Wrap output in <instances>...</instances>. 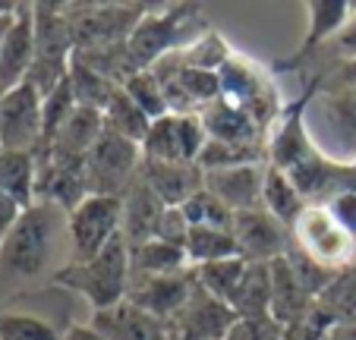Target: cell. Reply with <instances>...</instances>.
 <instances>
[{
    "instance_id": "4316f807",
    "label": "cell",
    "mask_w": 356,
    "mask_h": 340,
    "mask_svg": "<svg viewBox=\"0 0 356 340\" xmlns=\"http://www.w3.org/2000/svg\"><path fill=\"white\" fill-rule=\"evenodd\" d=\"M306 205H309V202L300 195V189L293 186V180H290L284 170L265 164V186H262V208L265 211L275 214L284 227H293L296 218L306 211Z\"/></svg>"
},
{
    "instance_id": "603a6c76",
    "label": "cell",
    "mask_w": 356,
    "mask_h": 340,
    "mask_svg": "<svg viewBox=\"0 0 356 340\" xmlns=\"http://www.w3.org/2000/svg\"><path fill=\"white\" fill-rule=\"evenodd\" d=\"M164 208L168 205L136 177L133 186L123 193V236H127L129 246L155 240V230H158V220H161Z\"/></svg>"
},
{
    "instance_id": "8fae6325",
    "label": "cell",
    "mask_w": 356,
    "mask_h": 340,
    "mask_svg": "<svg viewBox=\"0 0 356 340\" xmlns=\"http://www.w3.org/2000/svg\"><path fill=\"white\" fill-rule=\"evenodd\" d=\"M139 164H142V148L136 145V142H127L104 129L98 145H95L86 158L88 193L123 199V193H127V189L133 186V180L139 177Z\"/></svg>"
},
{
    "instance_id": "f1b7e54d",
    "label": "cell",
    "mask_w": 356,
    "mask_h": 340,
    "mask_svg": "<svg viewBox=\"0 0 356 340\" xmlns=\"http://www.w3.org/2000/svg\"><path fill=\"white\" fill-rule=\"evenodd\" d=\"M193 268L180 246H170L164 240H145L139 246H129V271L136 277H155V274H177Z\"/></svg>"
},
{
    "instance_id": "4dcf8cb0",
    "label": "cell",
    "mask_w": 356,
    "mask_h": 340,
    "mask_svg": "<svg viewBox=\"0 0 356 340\" xmlns=\"http://www.w3.org/2000/svg\"><path fill=\"white\" fill-rule=\"evenodd\" d=\"M67 79H70V88H73V95H76V104L92 107V111H104L108 101L114 98V92L120 88L114 79H108L104 73L92 70L88 63L76 60V57H73V63H70Z\"/></svg>"
},
{
    "instance_id": "3957f363",
    "label": "cell",
    "mask_w": 356,
    "mask_h": 340,
    "mask_svg": "<svg viewBox=\"0 0 356 340\" xmlns=\"http://www.w3.org/2000/svg\"><path fill=\"white\" fill-rule=\"evenodd\" d=\"M218 101L234 111L246 113L249 120L256 123L265 136L271 133V127L277 123V117L284 113V101L277 92V82L268 70L259 60L246 57V54H236L218 73Z\"/></svg>"
},
{
    "instance_id": "ac0fdd59",
    "label": "cell",
    "mask_w": 356,
    "mask_h": 340,
    "mask_svg": "<svg viewBox=\"0 0 356 340\" xmlns=\"http://www.w3.org/2000/svg\"><path fill=\"white\" fill-rule=\"evenodd\" d=\"M35 67V3H16L13 26L0 47V86L16 88Z\"/></svg>"
},
{
    "instance_id": "52a82bcc",
    "label": "cell",
    "mask_w": 356,
    "mask_h": 340,
    "mask_svg": "<svg viewBox=\"0 0 356 340\" xmlns=\"http://www.w3.org/2000/svg\"><path fill=\"white\" fill-rule=\"evenodd\" d=\"M148 10V3H67L76 51L123 47Z\"/></svg>"
},
{
    "instance_id": "7dc6e473",
    "label": "cell",
    "mask_w": 356,
    "mask_h": 340,
    "mask_svg": "<svg viewBox=\"0 0 356 340\" xmlns=\"http://www.w3.org/2000/svg\"><path fill=\"white\" fill-rule=\"evenodd\" d=\"M10 10H16V3H10V0H0V16L10 13Z\"/></svg>"
},
{
    "instance_id": "d590c367",
    "label": "cell",
    "mask_w": 356,
    "mask_h": 340,
    "mask_svg": "<svg viewBox=\"0 0 356 340\" xmlns=\"http://www.w3.org/2000/svg\"><path fill=\"white\" fill-rule=\"evenodd\" d=\"M246 265H249V259L234 255V259H227V261H215V265L195 268V274H199L202 287L230 306V296H234V290L240 287V277H243V271H246Z\"/></svg>"
},
{
    "instance_id": "d6a6232c",
    "label": "cell",
    "mask_w": 356,
    "mask_h": 340,
    "mask_svg": "<svg viewBox=\"0 0 356 340\" xmlns=\"http://www.w3.org/2000/svg\"><path fill=\"white\" fill-rule=\"evenodd\" d=\"M0 340H63V331L35 312L0 306Z\"/></svg>"
},
{
    "instance_id": "ffe728a7",
    "label": "cell",
    "mask_w": 356,
    "mask_h": 340,
    "mask_svg": "<svg viewBox=\"0 0 356 340\" xmlns=\"http://www.w3.org/2000/svg\"><path fill=\"white\" fill-rule=\"evenodd\" d=\"M139 180L168 208H183L205 186V174H202L199 164H170V161H148V158H142L139 164Z\"/></svg>"
},
{
    "instance_id": "ee69618b",
    "label": "cell",
    "mask_w": 356,
    "mask_h": 340,
    "mask_svg": "<svg viewBox=\"0 0 356 340\" xmlns=\"http://www.w3.org/2000/svg\"><path fill=\"white\" fill-rule=\"evenodd\" d=\"M63 340H101V334L92 325H70L63 331Z\"/></svg>"
},
{
    "instance_id": "d4e9b609",
    "label": "cell",
    "mask_w": 356,
    "mask_h": 340,
    "mask_svg": "<svg viewBox=\"0 0 356 340\" xmlns=\"http://www.w3.org/2000/svg\"><path fill=\"white\" fill-rule=\"evenodd\" d=\"M230 309L240 318L271 315V261H249L240 277V287L230 296Z\"/></svg>"
},
{
    "instance_id": "5bb4252c",
    "label": "cell",
    "mask_w": 356,
    "mask_h": 340,
    "mask_svg": "<svg viewBox=\"0 0 356 340\" xmlns=\"http://www.w3.org/2000/svg\"><path fill=\"white\" fill-rule=\"evenodd\" d=\"M236 318L240 315L227 302H221L215 293H209L202 287L199 274H195L193 293H189L186 306L170 318V327H174L177 340H224Z\"/></svg>"
},
{
    "instance_id": "4fadbf2b",
    "label": "cell",
    "mask_w": 356,
    "mask_h": 340,
    "mask_svg": "<svg viewBox=\"0 0 356 340\" xmlns=\"http://www.w3.org/2000/svg\"><path fill=\"white\" fill-rule=\"evenodd\" d=\"M41 129H44V95L32 82L10 88L0 101V152L38 154Z\"/></svg>"
},
{
    "instance_id": "9a60e30c",
    "label": "cell",
    "mask_w": 356,
    "mask_h": 340,
    "mask_svg": "<svg viewBox=\"0 0 356 340\" xmlns=\"http://www.w3.org/2000/svg\"><path fill=\"white\" fill-rule=\"evenodd\" d=\"M193 287H195V268H186V271H177V274H155V277L129 274L127 302L145 309L148 315H155L161 321H170L186 306Z\"/></svg>"
},
{
    "instance_id": "e0dca14e",
    "label": "cell",
    "mask_w": 356,
    "mask_h": 340,
    "mask_svg": "<svg viewBox=\"0 0 356 340\" xmlns=\"http://www.w3.org/2000/svg\"><path fill=\"white\" fill-rule=\"evenodd\" d=\"M88 325L101 334V340H177L170 321L155 318L127 300L111 309L92 312Z\"/></svg>"
},
{
    "instance_id": "1f68e13d",
    "label": "cell",
    "mask_w": 356,
    "mask_h": 340,
    "mask_svg": "<svg viewBox=\"0 0 356 340\" xmlns=\"http://www.w3.org/2000/svg\"><path fill=\"white\" fill-rule=\"evenodd\" d=\"M316 306L322 309L334 325L356 321V261L334 274V280H331L328 290L316 300Z\"/></svg>"
},
{
    "instance_id": "277c9868",
    "label": "cell",
    "mask_w": 356,
    "mask_h": 340,
    "mask_svg": "<svg viewBox=\"0 0 356 340\" xmlns=\"http://www.w3.org/2000/svg\"><path fill=\"white\" fill-rule=\"evenodd\" d=\"M129 243L127 236H117L104 252H98L88 261H70L67 268L54 274L60 287L79 293L92 306V312L111 309L127 300L129 293Z\"/></svg>"
},
{
    "instance_id": "f6af8a7d",
    "label": "cell",
    "mask_w": 356,
    "mask_h": 340,
    "mask_svg": "<svg viewBox=\"0 0 356 340\" xmlns=\"http://www.w3.org/2000/svg\"><path fill=\"white\" fill-rule=\"evenodd\" d=\"M325 340H356V321H343V325H334L328 331Z\"/></svg>"
},
{
    "instance_id": "d6986e66",
    "label": "cell",
    "mask_w": 356,
    "mask_h": 340,
    "mask_svg": "<svg viewBox=\"0 0 356 340\" xmlns=\"http://www.w3.org/2000/svg\"><path fill=\"white\" fill-rule=\"evenodd\" d=\"M353 13H356L353 0H309V3H306V19H309L306 35H302L300 47L281 63V70L300 67L302 57H309L312 51H318V47L328 44V41H337V35L347 29Z\"/></svg>"
},
{
    "instance_id": "30bf717a",
    "label": "cell",
    "mask_w": 356,
    "mask_h": 340,
    "mask_svg": "<svg viewBox=\"0 0 356 340\" xmlns=\"http://www.w3.org/2000/svg\"><path fill=\"white\" fill-rule=\"evenodd\" d=\"M318 92V79H312L302 92V98H296L293 104L284 107V113L277 117V123L268 133V164L284 170V174H296L302 167H309L312 161L325 158L316 148L309 136V127H306V111H309L312 95Z\"/></svg>"
},
{
    "instance_id": "b9f144b4",
    "label": "cell",
    "mask_w": 356,
    "mask_h": 340,
    "mask_svg": "<svg viewBox=\"0 0 356 340\" xmlns=\"http://www.w3.org/2000/svg\"><path fill=\"white\" fill-rule=\"evenodd\" d=\"M325 86H356V57H350V60H341V67L328 73Z\"/></svg>"
},
{
    "instance_id": "2e32d148",
    "label": "cell",
    "mask_w": 356,
    "mask_h": 340,
    "mask_svg": "<svg viewBox=\"0 0 356 340\" xmlns=\"http://www.w3.org/2000/svg\"><path fill=\"white\" fill-rule=\"evenodd\" d=\"M234 236L236 246H240V255L249 261H275L281 255H287L290 243H293L290 227H284L265 208L234 214Z\"/></svg>"
},
{
    "instance_id": "8d00e7d4",
    "label": "cell",
    "mask_w": 356,
    "mask_h": 340,
    "mask_svg": "<svg viewBox=\"0 0 356 340\" xmlns=\"http://www.w3.org/2000/svg\"><path fill=\"white\" fill-rule=\"evenodd\" d=\"M183 214H186L189 227H218V230H234V211L218 199L215 193L202 186L193 199L183 205Z\"/></svg>"
},
{
    "instance_id": "bcb514c9",
    "label": "cell",
    "mask_w": 356,
    "mask_h": 340,
    "mask_svg": "<svg viewBox=\"0 0 356 340\" xmlns=\"http://www.w3.org/2000/svg\"><path fill=\"white\" fill-rule=\"evenodd\" d=\"M13 13H16V10H10V13L0 16V47H3V38H7L10 26H13Z\"/></svg>"
},
{
    "instance_id": "e575fe53",
    "label": "cell",
    "mask_w": 356,
    "mask_h": 340,
    "mask_svg": "<svg viewBox=\"0 0 356 340\" xmlns=\"http://www.w3.org/2000/svg\"><path fill=\"white\" fill-rule=\"evenodd\" d=\"M120 88L136 101V107L145 113L148 120H158V117L170 113L168 98H164V88H161V82H158V76L152 73V70H136V73H129L127 79L120 82Z\"/></svg>"
},
{
    "instance_id": "44dd1931",
    "label": "cell",
    "mask_w": 356,
    "mask_h": 340,
    "mask_svg": "<svg viewBox=\"0 0 356 340\" xmlns=\"http://www.w3.org/2000/svg\"><path fill=\"white\" fill-rule=\"evenodd\" d=\"M202 174H205V189L215 193L234 214L262 208L265 164L224 167V170H202Z\"/></svg>"
},
{
    "instance_id": "484cf974",
    "label": "cell",
    "mask_w": 356,
    "mask_h": 340,
    "mask_svg": "<svg viewBox=\"0 0 356 340\" xmlns=\"http://www.w3.org/2000/svg\"><path fill=\"white\" fill-rule=\"evenodd\" d=\"M0 193L22 208L38 202V158L32 152H0Z\"/></svg>"
},
{
    "instance_id": "f35d334b",
    "label": "cell",
    "mask_w": 356,
    "mask_h": 340,
    "mask_svg": "<svg viewBox=\"0 0 356 340\" xmlns=\"http://www.w3.org/2000/svg\"><path fill=\"white\" fill-rule=\"evenodd\" d=\"M186 236H189V220L183 214V208H164L161 220H158V230H155V240H164L170 246L183 249Z\"/></svg>"
},
{
    "instance_id": "836d02e7",
    "label": "cell",
    "mask_w": 356,
    "mask_h": 340,
    "mask_svg": "<svg viewBox=\"0 0 356 340\" xmlns=\"http://www.w3.org/2000/svg\"><path fill=\"white\" fill-rule=\"evenodd\" d=\"M180 54V60L186 63V67L193 70H209V73H221V67L234 57V47L224 41L221 32H215V29H209L205 35H199V38L193 41V44H186Z\"/></svg>"
},
{
    "instance_id": "ba28073f",
    "label": "cell",
    "mask_w": 356,
    "mask_h": 340,
    "mask_svg": "<svg viewBox=\"0 0 356 340\" xmlns=\"http://www.w3.org/2000/svg\"><path fill=\"white\" fill-rule=\"evenodd\" d=\"M123 234V199L88 193L67 214V243L73 261H88Z\"/></svg>"
},
{
    "instance_id": "5b68a950",
    "label": "cell",
    "mask_w": 356,
    "mask_h": 340,
    "mask_svg": "<svg viewBox=\"0 0 356 340\" xmlns=\"http://www.w3.org/2000/svg\"><path fill=\"white\" fill-rule=\"evenodd\" d=\"M316 148L341 167L356 164V86H322L306 111Z\"/></svg>"
},
{
    "instance_id": "cb8c5ba5",
    "label": "cell",
    "mask_w": 356,
    "mask_h": 340,
    "mask_svg": "<svg viewBox=\"0 0 356 340\" xmlns=\"http://www.w3.org/2000/svg\"><path fill=\"white\" fill-rule=\"evenodd\" d=\"M199 117H202V127H205L209 139H215V142H230V145H268V136L249 120L246 113L234 111V107L221 104V101L209 104Z\"/></svg>"
},
{
    "instance_id": "83f0119b",
    "label": "cell",
    "mask_w": 356,
    "mask_h": 340,
    "mask_svg": "<svg viewBox=\"0 0 356 340\" xmlns=\"http://www.w3.org/2000/svg\"><path fill=\"white\" fill-rule=\"evenodd\" d=\"M186 261L193 268H205L215 261H227L240 255L234 230H218V227H189V236L183 243Z\"/></svg>"
},
{
    "instance_id": "9c48e42d",
    "label": "cell",
    "mask_w": 356,
    "mask_h": 340,
    "mask_svg": "<svg viewBox=\"0 0 356 340\" xmlns=\"http://www.w3.org/2000/svg\"><path fill=\"white\" fill-rule=\"evenodd\" d=\"M290 236L300 252H306L312 261L331 268V271H341L356 261V240L337 224L325 202L306 205V211L290 227Z\"/></svg>"
},
{
    "instance_id": "60d3db41",
    "label": "cell",
    "mask_w": 356,
    "mask_h": 340,
    "mask_svg": "<svg viewBox=\"0 0 356 340\" xmlns=\"http://www.w3.org/2000/svg\"><path fill=\"white\" fill-rule=\"evenodd\" d=\"M22 211H26V208H22L19 202L13 199V195L0 193V246H3V240H7V236L13 234V227L19 224Z\"/></svg>"
},
{
    "instance_id": "6da1fadb",
    "label": "cell",
    "mask_w": 356,
    "mask_h": 340,
    "mask_svg": "<svg viewBox=\"0 0 356 340\" xmlns=\"http://www.w3.org/2000/svg\"><path fill=\"white\" fill-rule=\"evenodd\" d=\"M67 236V211L54 202H35L22 211L19 224L0 246V271L13 277H38L57 255V243Z\"/></svg>"
},
{
    "instance_id": "7a4b0ae2",
    "label": "cell",
    "mask_w": 356,
    "mask_h": 340,
    "mask_svg": "<svg viewBox=\"0 0 356 340\" xmlns=\"http://www.w3.org/2000/svg\"><path fill=\"white\" fill-rule=\"evenodd\" d=\"M209 32L205 16L199 13L195 3H168V7H152L139 19L127 41V67L129 73L136 70H152L158 60L170 54L183 51L193 44L199 35Z\"/></svg>"
},
{
    "instance_id": "f546056e",
    "label": "cell",
    "mask_w": 356,
    "mask_h": 340,
    "mask_svg": "<svg viewBox=\"0 0 356 340\" xmlns=\"http://www.w3.org/2000/svg\"><path fill=\"white\" fill-rule=\"evenodd\" d=\"M101 120H104V129H108V133L120 136V139H127V142H136V145L145 142L148 127H152V120L136 107V101L129 98L123 88H117L114 98L108 101V107L101 111Z\"/></svg>"
},
{
    "instance_id": "7bdbcfd3",
    "label": "cell",
    "mask_w": 356,
    "mask_h": 340,
    "mask_svg": "<svg viewBox=\"0 0 356 340\" xmlns=\"http://www.w3.org/2000/svg\"><path fill=\"white\" fill-rule=\"evenodd\" d=\"M334 44L341 47V54H347V60H350V57H356V13H353V19L347 22V29L337 35Z\"/></svg>"
},
{
    "instance_id": "7c38bea8",
    "label": "cell",
    "mask_w": 356,
    "mask_h": 340,
    "mask_svg": "<svg viewBox=\"0 0 356 340\" xmlns=\"http://www.w3.org/2000/svg\"><path fill=\"white\" fill-rule=\"evenodd\" d=\"M209 142L199 113H164L152 120L142 142V158L170 161V164H199V154Z\"/></svg>"
},
{
    "instance_id": "8992f818",
    "label": "cell",
    "mask_w": 356,
    "mask_h": 340,
    "mask_svg": "<svg viewBox=\"0 0 356 340\" xmlns=\"http://www.w3.org/2000/svg\"><path fill=\"white\" fill-rule=\"evenodd\" d=\"M76 54L67 3H35V67L26 82L41 95H51L70 76Z\"/></svg>"
},
{
    "instance_id": "74e56055",
    "label": "cell",
    "mask_w": 356,
    "mask_h": 340,
    "mask_svg": "<svg viewBox=\"0 0 356 340\" xmlns=\"http://www.w3.org/2000/svg\"><path fill=\"white\" fill-rule=\"evenodd\" d=\"M224 340H287V327L271 315L262 318H236Z\"/></svg>"
},
{
    "instance_id": "7402d4cb",
    "label": "cell",
    "mask_w": 356,
    "mask_h": 340,
    "mask_svg": "<svg viewBox=\"0 0 356 340\" xmlns=\"http://www.w3.org/2000/svg\"><path fill=\"white\" fill-rule=\"evenodd\" d=\"M312 306H316V300H312L309 290L302 287L300 277L293 274L287 255L271 261V318L281 321L284 327H290Z\"/></svg>"
},
{
    "instance_id": "c3c4849f",
    "label": "cell",
    "mask_w": 356,
    "mask_h": 340,
    "mask_svg": "<svg viewBox=\"0 0 356 340\" xmlns=\"http://www.w3.org/2000/svg\"><path fill=\"white\" fill-rule=\"evenodd\" d=\"M3 95H7V88H3V86H0V101H3Z\"/></svg>"
},
{
    "instance_id": "ab89813d",
    "label": "cell",
    "mask_w": 356,
    "mask_h": 340,
    "mask_svg": "<svg viewBox=\"0 0 356 340\" xmlns=\"http://www.w3.org/2000/svg\"><path fill=\"white\" fill-rule=\"evenodd\" d=\"M325 205H328V211L334 214L337 224L356 240V189H341V193H334Z\"/></svg>"
}]
</instances>
